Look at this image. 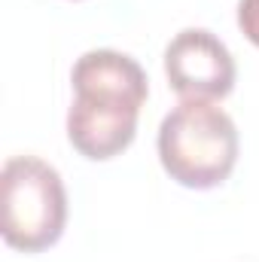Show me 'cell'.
I'll list each match as a JSON object with an SVG mask.
<instances>
[{
  "label": "cell",
  "instance_id": "2",
  "mask_svg": "<svg viewBox=\"0 0 259 262\" xmlns=\"http://www.w3.org/2000/svg\"><path fill=\"white\" fill-rule=\"evenodd\" d=\"M67 223L61 174L37 156H12L0 171V232L25 253L52 247Z\"/></svg>",
  "mask_w": 259,
  "mask_h": 262
},
{
  "label": "cell",
  "instance_id": "6",
  "mask_svg": "<svg viewBox=\"0 0 259 262\" xmlns=\"http://www.w3.org/2000/svg\"><path fill=\"white\" fill-rule=\"evenodd\" d=\"M238 28L253 46H259V0H238Z\"/></svg>",
  "mask_w": 259,
  "mask_h": 262
},
{
  "label": "cell",
  "instance_id": "5",
  "mask_svg": "<svg viewBox=\"0 0 259 262\" xmlns=\"http://www.w3.org/2000/svg\"><path fill=\"white\" fill-rule=\"evenodd\" d=\"M70 82H73V95L125 104L134 110H140L146 95H149V82H146L143 67L131 55L116 52V49L82 52L70 70Z\"/></svg>",
  "mask_w": 259,
  "mask_h": 262
},
{
  "label": "cell",
  "instance_id": "3",
  "mask_svg": "<svg viewBox=\"0 0 259 262\" xmlns=\"http://www.w3.org/2000/svg\"><path fill=\"white\" fill-rule=\"evenodd\" d=\"M165 73L171 89L186 101H217L235 85V58L207 28H186L165 46Z\"/></svg>",
  "mask_w": 259,
  "mask_h": 262
},
{
  "label": "cell",
  "instance_id": "4",
  "mask_svg": "<svg viewBox=\"0 0 259 262\" xmlns=\"http://www.w3.org/2000/svg\"><path fill=\"white\" fill-rule=\"evenodd\" d=\"M137 113L140 110L125 104L73 95V104L67 110V137L73 149L92 162L113 159L134 140Z\"/></svg>",
  "mask_w": 259,
  "mask_h": 262
},
{
  "label": "cell",
  "instance_id": "1",
  "mask_svg": "<svg viewBox=\"0 0 259 262\" xmlns=\"http://www.w3.org/2000/svg\"><path fill=\"white\" fill-rule=\"evenodd\" d=\"M162 168L186 189L220 186L238 162V128L213 101H180L159 125Z\"/></svg>",
  "mask_w": 259,
  "mask_h": 262
}]
</instances>
